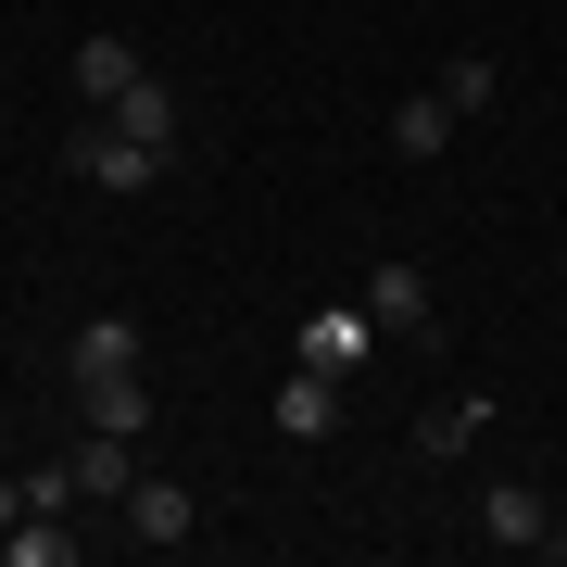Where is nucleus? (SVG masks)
Returning a JSON list of instances; mask_svg holds the SVG:
<instances>
[{"label":"nucleus","instance_id":"nucleus-1","mask_svg":"<svg viewBox=\"0 0 567 567\" xmlns=\"http://www.w3.org/2000/svg\"><path fill=\"white\" fill-rule=\"evenodd\" d=\"M63 164H76V177L102 189V203H126V189H152L177 152H152V140H126L114 114H89V126H63Z\"/></svg>","mask_w":567,"mask_h":567},{"label":"nucleus","instance_id":"nucleus-2","mask_svg":"<svg viewBox=\"0 0 567 567\" xmlns=\"http://www.w3.org/2000/svg\"><path fill=\"white\" fill-rule=\"evenodd\" d=\"M63 404H76V429H126L140 442L152 429V365H63Z\"/></svg>","mask_w":567,"mask_h":567},{"label":"nucleus","instance_id":"nucleus-3","mask_svg":"<svg viewBox=\"0 0 567 567\" xmlns=\"http://www.w3.org/2000/svg\"><path fill=\"white\" fill-rule=\"evenodd\" d=\"M480 543H492V555H567L543 480H492V492H480Z\"/></svg>","mask_w":567,"mask_h":567},{"label":"nucleus","instance_id":"nucleus-4","mask_svg":"<svg viewBox=\"0 0 567 567\" xmlns=\"http://www.w3.org/2000/svg\"><path fill=\"white\" fill-rule=\"evenodd\" d=\"M290 365H328V379H353V365H365V303H316L303 328H290Z\"/></svg>","mask_w":567,"mask_h":567},{"label":"nucleus","instance_id":"nucleus-5","mask_svg":"<svg viewBox=\"0 0 567 567\" xmlns=\"http://www.w3.org/2000/svg\"><path fill=\"white\" fill-rule=\"evenodd\" d=\"M63 466H76V505H126V492H140V442H126V429H89Z\"/></svg>","mask_w":567,"mask_h":567},{"label":"nucleus","instance_id":"nucleus-6","mask_svg":"<svg viewBox=\"0 0 567 567\" xmlns=\"http://www.w3.org/2000/svg\"><path fill=\"white\" fill-rule=\"evenodd\" d=\"M114 517H126V543H140V555H177L189 529H203V517H189V492H177V480H140V492H126Z\"/></svg>","mask_w":567,"mask_h":567},{"label":"nucleus","instance_id":"nucleus-7","mask_svg":"<svg viewBox=\"0 0 567 567\" xmlns=\"http://www.w3.org/2000/svg\"><path fill=\"white\" fill-rule=\"evenodd\" d=\"M328 429H341V379L328 365H290L278 379V442H328Z\"/></svg>","mask_w":567,"mask_h":567},{"label":"nucleus","instance_id":"nucleus-8","mask_svg":"<svg viewBox=\"0 0 567 567\" xmlns=\"http://www.w3.org/2000/svg\"><path fill=\"white\" fill-rule=\"evenodd\" d=\"M454 126H466V114L442 102V89H416V102H391V126H379V140L404 152V164H442V152H454Z\"/></svg>","mask_w":567,"mask_h":567},{"label":"nucleus","instance_id":"nucleus-9","mask_svg":"<svg viewBox=\"0 0 567 567\" xmlns=\"http://www.w3.org/2000/svg\"><path fill=\"white\" fill-rule=\"evenodd\" d=\"M140 76H152V63L126 51L114 25H102V39H76V102H89V114H102V102H126V89H140Z\"/></svg>","mask_w":567,"mask_h":567},{"label":"nucleus","instance_id":"nucleus-10","mask_svg":"<svg viewBox=\"0 0 567 567\" xmlns=\"http://www.w3.org/2000/svg\"><path fill=\"white\" fill-rule=\"evenodd\" d=\"M365 328H404V341H429V265H379V278H365Z\"/></svg>","mask_w":567,"mask_h":567},{"label":"nucleus","instance_id":"nucleus-11","mask_svg":"<svg viewBox=\"0 0 567 567\" xmlns=\"http://www.w3.org/2000/svg\"><path fill=\"white\" fill-rule=\"evenodd\" d=\"M63 517H76V505H25L13 529H0V555H13V567H63V555H76V529H63Z\"/></svg>","mask_w":567,"mask_h":567},{"label":"nucleus","instance_id":"nucleus-12","mask_svg":"<svg viewBox=\"0 0 567 567\" xmlns=\"http://www.w3.org/2000/svg\"><path fill=\"white\" fill-rule=\"evenodd\" d=\"M114 126H126V140H152V152H177V89H164V76H140V89H126V102H102Z\"/></svg>","mask_w":567,"mask_h":567},{"label":"nucleus","instance_id":"nucleus-13","mask_svg":"<svg viewBox=\"0 0 567 567\" xmlns=\"http://www.w3.org/2000/svg\"><path fill=\"white\" fill-rule=\"evenodd\" d=\"M480 429H492V404H480V391H466V404H429V416H416V454H429V466H454Z\"/></svg>","mask_w":567,"mask_h":567},{"label":"nucleus","instance_id":"nucleus-14","mask_svg":"<svg viewBox=\"0 0 567 567\" xmlns=\"http://www.w3.org/2000/svg\"><path fill=\"white\" fill-rule=\"evenodd\" d=\"M429 89H442L454 114H492V102H505V63H492V51H454V63H442Z\"/></svg>","mask_w":567,"mask_h":567},{"label":"nucleus","instance_id":"nucleus-15","mask_svg":"<svg viewBox=\"0 0 567 567\" xmlns=\"http://www.w3.org/2000/svg\"><path fill=\"white\" fill-rule=\"evenodd\" d=\"M63 365H140V316H89L76 341H63Z\"/></svg>","mask_w":567,"mask_h":567},{"label":"nucleus","instance_id":"nucleus-16","mask_svg":"<svg viewBox=\"0 0 567 567\" xmlns=\"http://www.w3.org/2000/svg\"><path fill=\"white\" fill-rule=\"evenodd\" d=\"M13 517H25V480H0V529H13Z\"/></svg>","mask_w":567,"mask_h":567}]
</instances>
